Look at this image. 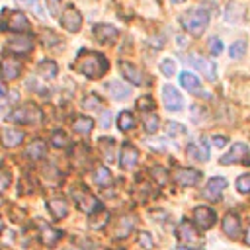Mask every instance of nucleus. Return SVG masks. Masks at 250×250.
I'll return each instance as SVG.
<instances>
[{
	"instance_id": "obj_36",
	"label": "nucleus",
	"mask_w": 250,
	"mask_h": 250,
	"mask_svg": "<svg viewBox=\"0 0 250 250\" xmlns=\"http://www.w3.org/2000/svg\"><path fill=\"white\" fill-rule=\"evenodd\" d=\"M107 221H109V213H107L105 209H100V217H94V215H92L90 227H92V229H102Z\"/></svg>"
},
{
	"instance_id": "obj_37",
	"label": "nucleus",
	"mask_w": 250,
	"mask_h": 250,
	"mask_svg": "<svg viewBox=\"0 0 250 250\" xmlns=\"http://www.w3.org/2000/svg\"><path fill=\"white\" fill-rule=\"evenodd\" d=\"M137 107H139L141 111H152V109H154V100H152L150 96H141V98L137 100Z\"/></svg>"
},
{
	"instance_id": "obj_31",
	"label": "nucleus",
	"mask_w": 250,
	"mask_h": 250,
	"mask_svg": "<svg viewBox=\"0 0 250 250\" xmlns=\"http://www.w3.org/2000/svg\"><path fill=\"white\" fill-rule=\"evenodd\" d=\"M37 72L43 78H55L57 76V64L53 61H41L39 66H37Z\"/></svg>"
},
{
	"instance_id": "obj_32",
	"label": "nucleus",
	"mask_w": 250,
	"mask_h": 250,
	"mask_svg": "<svg viewBox=\"0 0 250 250\" xmlns=\"http://www.w3.org/2000/svg\"><path fill=\"white\" fill-rule=\"evenodd\" d=\"M117 125H119L121 131H131V129L135 127V117H133V113H131V111H121V113L117 115Z\"/></svg>"
},
{
	"instance_id": "obj_23",
	"label": "nucleus",
	"mask_w": 250,
	"mask_h": 250,
	"mask_svg": "<svg viewBox=\"0 0 250 250\" xmlns=\"http://www.w3.org/2000/svg\"><path fill=\"white\" fill-rule=\"evenodd\" d=\"M178 236H180L182 242H188V244L199 242V236H197L195 229H193L191 223H188V221H182V223H180V227H178Z\"/></svg>"
},
{
	"instance_id": "obj_33",
	"label": "nucleus",
	"mask_w": 250,
	"mask_h": 250,
	"mask_svg": "<svg viewBox=\"0 0 250 250\" xmlns=\"http://www.w3.org/2000/svg\"><path fill=\"white\" fill-rule=\"evenodd\" d=\"M100 150H102V154H104V158L105 160H113L115 158V154H113V139H100Z\"/></svg>"
},
{
	"instance_id": "obj_47",
	"label": "nucleus",
	"mask_w": 250,
	"mask_h": 250,
	"mask_svg": "<svg viewBox=\"0 0 250 250\" xmlns=\"http://www.w3.org/2000/svg\"><path fill=\"white\" fill-rule=\"evenodd\" d=\"M10 186V176L6 172H0V189H6Z\"/></svg>"
},
{
	"instance_id": "obj_18",
	"label": "nucleus",
	"mask_w": 250,
	"mask_h": 250,
	"mask_svg": "<svg viewBox=\"0 0 250 250\" xmlns=\"http://www.w3.org/2000/svg\"><path fill=\"white\" fill-rule=\"evenodd\" d=\"M180 84H182V88H186L189 94L203 96V92H201V82H199V78H197L193 72H188V70L180 72Z\"/></svg>"
},
{
	"instance_id": "obj_15",
	"label": "nucleus",
	"mask_w": 250,
	"mask_h": 250,
	"mask_svg": "<svg viewBox=\"0 0 250 250\" xmlns=\"http://www.w3.org/2000/svg\"><path fill=\"white\" fill-rule=\"evenodd\" d=\"M225 188H227V180L221 178V176H215V178H211V180L205 184V188H203V195H205L207 199L215 201V199L221 197V193H223Z\"/></svg>"
},
{
	"instance_id": "obj_44",
	"label": "nucleus",
	"mask_w": 250,
	"mask_h": 250,
	"mask_svg": "<svg viewBox=\"0 0 250 250\" xmlns=\"http://www.w3.org/2000/svg\"><path fill=\"white\" fill-rule=\"evenodd\" d=\"M139 244H141L143 248H146V250H148V248H152V244H154V242H152V238H150V234H148V232H141V234H139Z\"/></svg>"
},
{
	"instance_id": "obj_21",
	"label": "nucleus",
	"mask_w": 250,
	"mask_h": 250,
	"mask_svg": "<svg viewBox=\"0 0 250 250\" xmlns=\"http://www.w3.org/2000/svg\"><path fill=\"white\" fill-rule=\"evenodd\" d=\"M21 141H23V131L14 129V127H6V129L2 131V145H4L6 148L18 146V145H21Z\"/></svg>"
},
{
	"instance_id": "obj_1",
	"label": "nucleus",
	"mask_w": 250,
	"mask_h": 250,
	"mask_svg": "<svg viewBox=\"0 0 250 250\" xmlns=\"http://www.w3.org/2000/svg\"><path fill=\"white\" fill-rule=\"evenodd\" d=\"M74 68L88 76V78H102L107 68H109V62L107 59L102 55V53H96V51H88V49H82L78 55H76V64Z\"/></svg>"
},
{
	"instance_id": "obj_54",
	"label": "nucleus",
	"mask_w": 250,
	"mask_h": 250,
	"mask_svg": "<svg viewBox=\"0 0 250 250\" xmlns=\"http://www.w3.org/2000/svg\"><path fill=\"white\" fill-rule=\"evenodd\" d=\"M47 2H51V4H55V2H59V0H47Z\"/></svg>"
},
{
	"instance_id": "obj_5",
	"label": "nucleus",
	"mask_w": 250,
	"mask_h": 250,
	"mask_svg": "<svg viewBox=\"0 0 250 250\" xmlns=\"http://www.w3.org/2000/svg\"><path fill=\"white\" fill-rule=\"evenodd\" d=\"M219 164L229 166V164H250V148L246 143H234L227 154L219 158Z\"/></svg>"
},
{
	"instance_id": "obj_45",
	"label": "nucleus",
	"mask_w": 250,
	"mask_h": 250,
	"mask_svg": "<svg viewBox=\"0 0 250 250\" xmlns=\"http://www.w3.org/2000/svg\"><path fill=\"white\" fill-rule=\"evenodd\" d=\"M152 176H154V178H156V176H158V184H160V186H162V184H164V182H166V178H168V176H166V174H164V170H162V168H160V166H156V168H154V170H152Z\"/></svg>"
},
{
	"instance_id": "obj_10",
	"label": "nucleus",
	"mask_w": 250,
	"mask_h": 250,
	"mask_svg": "<svg viewBox=\"0 0 250 250\" xmlns=\"http://www.w3.org/2000/svg\"><path fill=\"white\" fill-rule=\"evenodd\" d=\"M162 102H164V107L170 111H180L184 107V98L178 92V88H174L172 84H166L162 88Z\"/></svg>"
},
{
	"instance_id": "obj_28",
	"label": "nucleus",
	"mask_w": 250,
	"mask_h": 250,
	"mask_svg": "<svg viewBox=\"0 0 250 250\" xmlns=\"http://www.w3.org/2000/svg\"><path fill=\"white\" fill-rule=\"evenodd\" d=\"M72 127H74V131H76V133H80V135H88V133L94 129V119H92V117L78 115V117L74 119Z\"/></svg>"
},
{
	"instance_id": "obj_50",
	"label": "nucleus",
	"mask_w": 250,
	"mask_h": 250,
	"mask_svg": "<svg viewBox=\"0 0 250 250\" xmlns=\"http://www.w3.org/2000/svg\"><path fill=\"white\" fill-rule=\"evenodd\" d=\"M244 244H248V246H250V227L246 229V234H244Z\"/></svg>"
},
{
	"instance_id": "obj_51",
	"label": "nucleus",
	"mask_w": 250,
	"mask_h": 250,
	"mask_svg": "<svg viewBox=\"0 0 250 250\" xmlns=\"http://www.w3.org/2000/svg\"><path fill=\"white\" fill-rule=\"evenodd\" d=\"M2 96H6V88L0 84V98H2Z\"/></svg>"
},
{
	"instance_id": "obj_11",
	"label": "nucleus",
	"mask_w": 250,
	"mask_h": 250,
	"mask_svg": "<svg viewBox=\"0 0 250 250\" xmlns=\"http://www.w3.org/2000/svg\"><path fill=\"white\" fill-rule=\"evenodd\" d=\"M193 221H195V225H197L201 230H207V229H211V227L217 223V215H215V211H213L211 207L199 205V207L193 209Z\"/></svg>"
},
{
	"instance_id": "obj_27",
	"label": "nucleus",
	"mask_w": 250,
	"mask_h": 250,
	"mask_svg": "<svg viewBox=\"0 0 250 250\" xmlns=\"http://www.w3.org/2000/svg\"><path fill=\"white\" fill-rule=\"evenodd\" d=\"M25 154L29 158H33V160H39V158H43L47 154V145L43 141H39V139L37 141H31L27 145V148H25Z\"/></svg>"
},
{
	"instance_id": "obj_38",
	"label": "nucleus",
	"mask_w": 250,
	"mask_h": 250,
	"mask_svg": "<svg viewBox=\"0 0 250 250\" xmlns=\"http://www.w3.org/2000/svg\"><path fill=\"white\" fill-rule=\"evenodd\" d=\"M236 189L240 193H250V174H242L236 180Z\"/></svg>"
},
{
	"instance_id": "obj_22",
	"label": "nucleus",
	"mask_w": 250,
	"mask_h": 250,
	"mask_svg": "<svg viewBox=\"0 0 250 250\" xmlns=\"http://www.w3.org/2000/svg\"><path fill=\"white\" fill-rule=\"evenodd\" d=\"M47 207H49V213L53 215V219H62L68 215V203L66 199L62 197H53L47 201Z\"/></svg>"
},
{
	"instance_id": "obj_7",
	"label": "nucleus",
	"mask_w": 250,
	"mask_h": 250,
	"mask_svg": "<svg viewBox=\"0 0 250 250\" xmlns=\"http://www.w3.org/2000/svg\"><path fill=\"white\" fill-rule=\"evenodd\" d=\"M188 62L195 68V70H199L201 74H203V78H207V80H215L217 78V66H215V62H211L209 59H205L203 55H199V53H189L188 55Z\"/></svg>"
},
{
	"instance_id": "obj_6",
	"label": "nucleus",
	"mask_w": 250,
	"mask_h": 250,
	"mask_svg": "<svg viewBox=\"0 0 250 250\" xmlns=\"http://www.w3.org/2000/svg\"><path fill=\"white\" fill-rule=\"evenodd\" d=\"M72 197H74V201H76V207L82 211V213H88V215H92V213H96V211H100V201L88 191V189H84V186H80L78 189H72Z\"/></svg>"
},
{
	"instance_id": "obj_12",
	"label": "nucleus",
	"mask_w": 250,
	"mask_h": 250,
	"mask_svg": "<svg viewBox=\"0 0 250 250\" xmlns=\"http://www.w3.org/2000/svg\"><path fill=\"white\" fill-rule=\"evenodd\" d=\"M61 25L66 29V31H70V33H74V31H78L80 29V25H82V16H80V12L74 8V6H66L64 8V12L61 14Z\"/></svg>"
},
{
	"instance_id": "obj_34",
	"label": "nucleus",
	"mask_w": 250,
	"mask_h": 250,
	"mask_svg": "<svg viewBox=\"0 0 250 250\" xmlns=\"http://www.w3.org/2000/svg\"><path fill=\"white\" fill-rule=\"evenodd\" d=\"M244 53H246V41H244V39L234 41V43L230 45V49H229L230 59H242V57H244Z\"/></svg>"
},
{
	"instance_id": "obj_3",
	"label": "nucleus",
	"mask_w": 250,
	"mask_h": 250,
	"mask_svg": "<svg viewBox=\"0 0 250 250\" xmlns=\"http://www.w3.org/2000/svg\"><path fill=\"white\" fill-rule=\"evenodd\" d=\"M4 21L0 23L4 29L8 31H16V33H27L31 29V23L29 20L21 14V12H16V10H4Z\"/></svg>"
},
{
	"instance_id": "obj_40",
	"label": "nucleus",
	"mask_w": 250,
	"mask_h": 250,
	"mask_svg": "<svg viewBox=\"0 0 250 250\" xmlns=\"http://www.w3.org/2000/svg\"><path fill=\"white\" fill-rule=\"evenodd\" d=\"M160 70H162V74H166V76H174V72H176V62H174L172 59H164V61L160 62Z\"/></svg>"
},
{
	"instance_id": "obj_53",
	"label": "nucleus",
	"mask_w": 250,
	"mask_h": 250,
	"mask_svg": "<svg viewBox=\"0 0 250 250\" xmlns=\"http://www.w3.org/2000/svg\"><path fill=\"white\" fill-rule=\"evenodd\" d=\"M2 229H4V223H2V219H0V232H2Z\"/></svg>"
},
{
	"instance_id": "obj_46",
	"label": "nucleus",
	"mask_w": 250,
	"mask_h": 250,
	"mask_svg": "<svg viewBox=\"0 0 250 250\" xmlns=\"http://www.w3.org/2000/svg\"><path fill=\"white\" fill-rule=\"evenodd\" d=\"M227 143H229V141H227V137H223V135H215V137H213V145H215L217 148H223Z\"/></svg>"
},
{
	"instance_id": "obj_2",
	"label": "nucleus",
	"mask_w": 250,
	"mask_h": 250,
	"mask_svg": "<svg viewBox=\"0 0 250 250\" xmlns=\"http://www.w3.org/2000/svg\"><path fill=\"white\" fill-rule=\"evenodd\" d=\"M209 12L205 8H191L186 14H182L180 23L182 27L191 35H201L209 25Z\"/></svg>"
},
{
	"instance_id": "obj_52",
	"label": "nucleus",
	"mask_w": 250,
	"mask_h": 250,
	"mask_svg": "<svg viewBox=\"0 0 250 250\" xmlns=\"http://www.w3.org/2000/svg\"><path fill=\"white\" fill-rule=\"evenodd\" d=\"M170 2H174V4H182L184 0H170Z\"/></svg>"
},
{
	"instance_id": "obj_35",
	"label": "nucleus",
	"mask_w": 250,
	"mask_h": 250,
	"mask_svg": "<svg viewBox=\"0 0 250 250\" xmlns=\"http://www.w3.org/2000/svg\"><path fill=\"white\" fill-rule=\"evenodd\" d=\"M51 145L53 146H57V148H62V146H66L68 145V137H66V133L64 131H53L51 133Z\"/></svg>"
},
{
	"instance_id": "obj_49",
	"label": "nucleus",
	"mask_w": 250,
	"mask_h": 250,
	"mask_svg": "<svg viewBox=\"0 0 250 250\" xmlns=\"http://www.w3.org/2000/svg\"><path fill=\"white\" fill-rule=\"evenodd\" d=\"M178 250H203L201 246H191V244H180Z\"/></svg>"
},
{
	"instance_id": "obj_43",
	"label": "nucleus",
	"mask_w": 250,
	"mask_h": 250,
	"mask_svg": "<svg viewBox=\"0 0 250 250\" xmlns=\"http://www.w3.org/2000/svg\"><path fill=\"white\" fill-rule=\"evenodd\" d=\"M57 41H59V37H57L51 29H47V31L41 35V43H43L45 47H51V43H57Z\"/></svg>"
},
{
	"instance_id": "obj_42",
	"label": "nucleus",
	"mask_w": 250,
	"mask_h": 250,
	"mask_svg": "<svg viewBox=\"0 0 250 250\" xmlns=\"http://www.w3.org/2000/svg\"><path fill=\"white\" fill-rule=\"evenodd\" d=\"M21 6H25V8H29V10H35V14H37L39 18H45L39 0H31V2H29V0H21Z\"/></svg>"
},
{
	"instance_id": "obj_48",
	"label": "nucleus",
	"mask_w": 250,
	"mask_h": 250,
	"mask_svg": "<svg viewBox=\"0 0 250 250\" xmlns=\"http://www.w3.org/2000/svg\"><path fill=\"white\" fill-rule=\"evenodd\" d=\"M109 121H111V111H104L102 113V127H109Z\"/></svg>"
},
{
	"instance_id": "obj_30",
	"label": "nucleus",
	"mask_w": 250,
	"mask_h": 250,
	"mask_svg": "<svg viewBox=\"0 0 250 250\" xmlns=\"http://www.w3.org/2000/svg\"><path fill=\"white\" fill-rule=\"evenodd\" d=\"M143 125H145V131H146V133H156L158 127H160V119H158L156 113L145 111V113H143Z\"/></svg>"
},
{
	"instance_id": "obj_16",
	"label": "nucleus",
	"mask_w": 250,
	"mask_h": 250,
	"mask_svg": "<svg viewBox=\"0 0 250 250\" xmlns=\"http://www.w3.org/2000/svg\"><path fill=\"white\" fill-rule=\"evenodd\" d=\"M186 152L193 158V160H199V162H207L209 160V145L205 139H199L195 143H189Z\"/></svg>"
},
{
	"instance_id": "obj_41",
	"label": "nucleus",
	"mask_w": 250,
	"mask_h": 250,
	"mask_svg": "<svg viewBox=\"0 0 250 250\" xmlns=\"http://www.w3.org/2000/svg\"><path fill=\"white\" fill-rule=\"evenodd\" d=\"M209 51H211V55H221L223 53V41L219 39V37H211L209 39Z\"/></svg>"
},
{
	"instance_id": "obj_13",
	"label": "nucleus",
	"mask_w": 250,
	"mask_h": 250,
	"mask_svg": "<svg viewBox=\"0 0 250 250\" xmlns=\"http://www.w3.org/2000/svg\"><path fill=\"white\" fill-rule=\"evenodd\" d=\"M172 180L180 188H191V186H195L201 180V174L197 170H193V168H180V170L174 172Z\"/></svg>"
},
{
	"instance_id": "obj_9",
	"label": "nucleus",
	"mask_w": 250,
	"mask_h": 250,
	"mask_svg": "<svg viewBox=\"0 0 250 250\" xmlns=\"http://www.w3.org/2000/svg\"><path fill=\"white\" fill-rule=\"evenodd\" d=\"M31 49H33V37L29 33H16L8 39V51H12L16 55L29 53Z\"/></svg>"
},
{
	"instance_id": "obj_20",
	"label": "nucleus",
	"mask_w": 250,
	"mask_h": 250,
	"mask_svg": "<svg viewBox=\"0 0 250 250\" xmlns=\"http://www.w3.org/2000/svg\"><path fill=\"white\" fill-rule=\"evenodd\" d=\"M94 37L100 41V43H113L117 39V29L109 23H98L94 27Z\"/></svg>"
},
{
	"instance_id": "obj_14",
	"label": "nucleus",
	"mask_w": 250,
	"mask_h": 250,
	"mask_svg": "<svg viewBox=\"0 0 250 250\" xmlns=\"http://www.w3.org/2000/svg\"><path fill=\"white\" fill-rule=\"evenodd\" d=\"M223 232L229 236V238H238L240 232H242V227H240V217L232 211H229L225 217H223Z\"/></svg>"
},
{
	"instance_id": "obj_19",
	"label": "nucleus",
	"mask_w": 250,
	"mask_h": 250,
	"mask_svg": "<svg viewBox=\"0 0 250 250\" xmlns=\"http://www.w3.org/2000/svg\"><path fill=\"white\" fill-rule=\"evenodd\" d=\"M0 72H2V78L14 80V78H18L20 72H21V62H20L18 59L6 57V59L2 61V64H0Z\"/></svg>"
},
{
	"instance_id": "obj_17",
	"label": "nucleus",
	"mask_w": 250,
	"mask_h": 250,
	"mask_svg": "<svg viewBox=\"0 0 250 250\" xmlns=\"http://www.w3.org/2000/svg\"><path fill=\"white\" fill-rule=\"evenodd\" d=\"M139 162V150L131 145V143H125L121 146V158H119V166L123 170H131L135 164Z\"/></svg>"
},
{
	"instance_id": "obj_4",
	"label": "nucleus",
	"mask_w": 250,
	"mask_h": 250,
	"mask_svg": "<svg viewBox=\"0 0 250 250\" xmlns=\"http://www.w3.org/2000/svg\"><path fill=\"white\" fill-rule=\"evenodd\" d=\"M8 121L12 123H21V125H31V123H39L41 121V111L31 105V104H25L21 107H16L8 113Z\"/></svg>"
},
{
	"instance_id": "obj_25",
	"label": "nucleus",
	"mask_w": 250,
	"mask_h": 250,
	"mask_svg": "<svg viewBox=\"0 0 250 250\" xmlns=\"http://www.w3.org/2000/svg\"><path fill=\"white\" fill-rule=\"evenodd\" d=\"M61 236H62L61 230L53 229L51 225H41V242H43L45 246H55Z\"/></svg>"
},
{
	"instance_id": "obj_39",
	"label": "nucleus",
	"mask_w": 250,
	"mask_h": 250,
	"mask_svg": "<svg viewBox=\"0 0 250 250\" xmlns=\"http://www.w3.org/2000/svg\"><path fill=\"white\" fill-rule=\"evenodd\" d=\"M82 107L84 109H92V107H102V100L96 96V94H88L82 102Z\"/></svg>"
},
{
	"instance_id": "obj_24",
	"label": "nucleus",
	"mask_w": 250,
	"mask_h": 250,
	"mask_svg": "<svg viewBox=\"0 0 250 250\" xmlns=\"http://www.w3.org/2000/svg\"><path fill=\"white\" fill-rule=\"evenodd\" d=\"M107 90H109V94H111L113 100H127L129 94H131V88L125 86V82H121V80L107 82Z\"/></svg>"
},
{
	"instance_id": "obj_26",
	"label": "nucleus",
	"mask_w": 250,
	"mask_h": 250,
	"mask_svg": "<svg viewBox=\"0 0 250 250\" xmlns=\"http://www.w3.org/2000/svg\"><path fill=\"white\" fill-rule=\"evenodd\" d=\"M133 227H135V217H121L115 230H113V236L115 238H127L129 232L133 230Z\"/></svg>"
},
{
	"instance_id": "obj_29",
	"label": "nucleus",
	"mask_w": 250,
	"mask_h": 250,
	"mask_svg": "<svg viewBox=\"0 0 250 250\" xmlns=\"http://www.w3.org/2000/svg\"><path fill=\"white\" fill-rule=\"evenodd\" d=\"M94 184L100 188H107L111 184V172L105 166H98L94 172Z\"/></svg>"
},
{
	"instance_id": "obj_8",
	"label": "nucleus",
	"mask_w": 250,
	"mask_h": 250,
	"mask_svg": "<svg viewBox=\"0 0 250 250\" xmlns=\"http://www.w3.org/2000/svg\"><path fill=\"white\" fill-rule=\"evenodd\" d=\"M119 70H121V74L131 82V84H135V86H148L150 84V80H148V76L139 68V66H135L133 62H121L119 64Z\"/></svg>"
},
{
	"instance_id": "obj_55",
	"label": "nucleus",
	"mask_w": 250,
	"mask_h": 250,
	"mask_svg": "<svg viewBox=\"0 0 250 250\" xmlns=\"http://www.w3.org/2000/svg\"><path fill=\"white\" fill-rule=\"evenodd\" d=\"M2 203H4V199H2V195H0V205H2Z\"/></svg>"
}]
</instances>
